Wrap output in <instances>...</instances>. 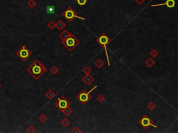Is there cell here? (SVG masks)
Instances as JSON below:
<instances>
[{"label":"cell","mask_w":178,"mask_h":133,"mask_svg":"<svg viewBox=\"0 0 178 133\" xmlns=\"http://www.w3.org/2000/svg\"><path fill=\"white\" fill-rule=\"evenodd\" d=\"M82 81L88 86H90V85L92 84V83L95 81V79L91 76L90 74H86L83 78H82Z\"/></svg>","instance_id":"30bf717a"},{"label":"cell","mask_w":178,"mask_h":133,"mask_svg":"<svg viewBox=\"0 0 178 133\" xmlns=\"http://www.w3.org/2000/svg\"><path fill=\"white\" fill-rule=\"evenodd\" d=\"M138 124L143 127L145 130H146L150 126H152L154 128H157V126L153 123V121L147 116L144 115L141 119L138 121Z\"/></svg>","instance_id":"52a82bcc"},{"label":"cell","mask_w":178,"mask_h":133,"mask_svg":"<svg viewBox=\"0 0 178 133\" xmlns=\"http://www.w3.org/2000/svg\"><path fill=\"white\" fill-rule=\"evenodd\" d=\"M26 133H37V130L36 128L33 126H30L27 130H26Z\"/></svg>","instance_id":"484cf974"},{"label":"cell","mask_w":178,"mask_h":133,"mask_svg":"<svg viewBox=\"0 0 178 133\" xmlns=\"http://www.w3.org/2000/svg\"><path fill=\"white\" fill-rule=\"evenodd\" d=\"M26 72L29 73L36 80H38L47 72V67L38 60H35L26 68Z\"/></svg>","instance_id":"6da1fadb"},{"label":"cell","mask_w":178,"mask_h":133,"mask_svg":"<svg viewBox=\"0 0 178 133\" xmlns=\"http://www.w3.org/2000/svg\"><path fill=\"white\" fill-rule=\"evenodd\" d=\"M0 87H1V84H0Z\"/></svg>","instance_id":"4dcf8cb0"},{"label":"cell","mask_w":178,"mask_h":133,"mask_svg":"<svg viewBox=\"0 0 178 133\" xmlns=\"http://www.w3.org/2000/svg\"><path fill=\"white\" fill-rule=\"evenodd\" d=\"M27 5L29 6L31 8H34L37 5V2L35 0H29L27 2Z\"/></svg>","instance_id":"ffe728a7"},{"label":"cell","mask_w":178,"mask_h":133,"mask_svg":"<svg viewBox=\"0 0 178 133\" xmlns=\"http://www.w3.org/2000/svg\"><path fill=\"white\" fill-rule=\"evenodd\" d=\"M49 71H50V73H51L52 74L56 75L57 73L59 72V68H58L56 66H52L51 67V69H50Z\"/></svg>","instance_id":"ac0fdd59"},{"label":"cell","mask_w":178,"mask_h":133,"mask_svg":"<svg viewBox=\"0 0 178 133\" xmlns=\"http://www.w3.org/2000/svg\"><path fill=\"white\" fill-rule=\"evenodd\" d=\"M62 16L69 22H71L74 18H78L79 19H82V20H85L86 19L84 18L79 17L77 14V12H75L73 9L72 8H70V7L67 8V9L62 13Z\"/></svg>","instance_id":"5b68a950"},{"label":"cell","mask_w":178,"mask_h":133,"mask_svg":"<svg viewBox=\"0 0 178 133\" xmlns=\"http://www.w3.org/2000/svg\"><path fill=\"white\" fill-rule=\"evenodd\" d=\"M166 6L169 8H172L175 6V0H166L164 3L158 4H152L151 7H156V6Z\"/></svg>","instance_id":"9c48e42d"},{"label":"cell","mask_w":178,"mask_h":133,"mask_svg":"<svg viewBox=\"0 0 178 133\" xmlns=\"http://www.w3.org/2000/svg\"><path fill=\"white\" fill-rule=\"evenodd\" d=\"M61 44L70 52L73 51L80 44V41L73 33L65 40H61Z\"/></svg>","instance_id":"7a4b0ae2"},{"label":"cell","mask_w":178,"mask_h":133,"mask_svg":"<svg viewBox=\"0 0 178 133\" xmlns=\"http://www.w3.org/2000/svg\"><path fill=\"white\" fill-rule=\"evenodd\" d=\"M156 107H157V106H156L155 103H154V102H152V101H150V103L147 104V108L150 109V110H151V111L155 109V108H156Z\"/></svg>","instance_id":"44dd1931"},{"label":"cell","mask_w":178,"mask_h":133,"mask_svg":"<svg viewBox=\"0 0 178 133\" xmlns=\"http://www.w3.org/2000/svg\"><path fill=\"white\" fill-rule=\"evenodd\" d=\"M55 93L52 91V90H48L45 93V96L47 98H48L49 100L53 99V98L55 97Z\"/></svg>","instance_id":"9a60e30c"},{"label":"cell","mask_w":178,"mask_h":133,"mask_svg":"<svg viewBox=\"0 0 178 133\" xmlns=\"http://www.w3.org/2000/svg\"><path fill=\"white\" fill-rule=\"evenodd\" d=\"M94 65H95L96 67H98V69H101L102 66H104L105 63H104V62L100 58H99V59H98V60H96L94 62Z\"/></svg>","instance_id":"2e32d148"},{"label":"cell","mask_w":178,"mask_h":133,"mask_svg":"<svg viewBox=\"0 0 178 133\" xmlns=\"http://www.w3.org/2000/svg\"><path fill=\"white\" fill-rule=\"evenodd\" d=\"M70 133H82V131L80 130L79 127H77V126H75L74 128H73V130L70 131Z\"/></svg>","instance_id":"4316f807"},{"label":"cell","mask_w":178,"mask_h":133,"mask_svg":"<svg viewBox=\"0 0 178 133\" xmlns=\"http://www.w3.org/2000/svg\"><path fill=\"white\" fill-rule=\"evenodd\" d=\"M97 85L94 86L92 88V90L87 91L86 90H82L80 91L79 93L76 96V98L79 101L80 103H81L83 105H86V103H88L89 101H91V99L92 98V96L91 95V93L94 90H95L97 88Z\"/></svg>","instance_id":"3957f363"},{"label":"cell","mask_w":178,"mask_h":133,"mask_svg":"<svg viewBox=\"0 0 178 133\" xmlns=\"http://www.w3.org/2000/svg\"><path fill=\"white\" fill-rule=\"evenodd\" d=\"M38 120L41 121L42 123H45V121H47V116L45 114H41L38 117Z\"/></svg>","instance_id":"d6986e66"},{"label":"cell","mask_w":178,"mask_h":133,"mask_svg":"<svg viewBox=\"0 0 178 133\" xmlns=\"http://www.w3.org/2000/svg\"><path fill=\"white\" fill-rule=\"evenodd\" d=\"M48 13H54V8H51V7H48Z\"/></svg>","instance_id":"f546056e"},{"label":"cell","mask_w":178,"mask_h":133,"mask_svg":"<svg viewBox=\"0 0 178 133\" xmlns=\"http://www.w3.org/2000/svg\"><path fill=\"white\" fill-rule=\"evenodd\" d=\"M97 100L98 101L99 103H102V102H103V101H105V97L103 95V94H99L98 97H97Z\"/></svg>","instance_id":"d4e9b609"},{"label":"cell","mask_w":178,"mask_h":133,"mask_svg":"<svg viewBox=\"0 0 178 133\" xmlns=\"http://www.w3.org/2000/svg\"><path fill=\"white\" fill-rule=\"evenodd\" d=\"M97 42L99 43L103 48L105 49V54H106V59H107V62H108V65L110 66V60H109V54H108V52H107V49H106V45L110 43L111 42V40L109 37L107 36V35L103 33H102L97 38L96 40Z\"/></svg>","instance_id":"277c9868"},{"label":"cell","mask_w":178,"mask_h":133,"mask_svg":"<svg viewBox=\"0 0 178 133\" xmlns=\"http://www.w3.org/2000/svg\"><path fill=\"white\" fill-rule=\"evenodd\" d=\"M61 125L63 126V127H68V126L70 124V121H69L67 118H65V119H63L62 120L61 122Z\"/></svg>","instance_id":"e0dca14e"},{"label":"cell","mask_w":178,"mask_h":133,"mask_svg":"<svg viewBox=\"0 0 178 133\" xmlns=\"http://www.w3.org/2000/svg\"><path fill=\"white\" fill-rule=\"evenodd\" d=\"M145 64L147 66V67L149 68H151L152 66H153L155 64H156V62L152 58H148L147 60L145 62Z\"/></svg>","instance_id":"5bb4252c"},{"label":"cell","mask_w":178,"mask_h":133,"mask_svg":"<svg viewBox=\"0 0 178 133\" xmlns=\"http://www.w3.org/2000/svg\"><path fill=\"white\" fill-rule=\"evenodd\" d=\"M150 55L152 57H153V58H156V57L159 55V52H158L156 49H152V50L150 51Z\"/></svg>","instance_id":"cb8c5ba5"},{"label":"cell","mask_w":178,"mask_h":133,"mask_svg":"<svg viewBox=\"0 0 178 133\" xmlns=\"http://www.w3.org/2000/svg\"><path fill=\"white\" fill-rule=\"evenodd\" d=\"M54 105L57 108L61 110L67 107L70 106L71 103L64 96H61L57 98V101L54 103Z\"/></svg>","instance_id":"ba28073f"},{"label":"cell","mask_w":178,"mask_h":133,"mask_svg":"<svg viewBox=\"0 0 178 133\" xmlns=\"http://www.w3.org/2000/svg\"><path fill=\"white\" fill-rule=\"evenodd\" d=\"M66 23H64V22L60 19L57 22V23H56V27L59 29V30H62L65 27H66Z\"/></svg>","instance_id":"7c38bea8"},{"label":"cell","mask_w":178,"mask_h":133,"mask_svg":"<svg viewBox=\"0 0 178 133\" xmlns=\"http://www.w3.org/2000/svg\"><path fill=\"white\" fill-rule=\"evenodd\" d=\"M15 54L17 55L22 60L25 62L32 55V52L29 48H26V46H22V47H21L18 51H17Z\"/></svg>","instance_id":"8992f818"},{"label":"cell","mask_w":178,"mask_h":133,"mask_svg":"<svg viewBox=\"0 0 178 133\" xmlns=\"http://www.w3.org/2000/svg\"><path fill=\"white\" fill-rule=\"evenodd\" d=\"M82 72L84 73L85 74H90L91 72H92V69L89 67L88 66H86L83 70H82Z\"/></svg>","instance_id":"603a6c76"},{"label":"cell","mask_w":178,"mask_h":133,"mask_svg":"<svg viewBox=\"0 0 178 133\" xmlns=\"http://www.w3.org/2000/svg\"><path fill=\"white\" fill-rule=\"evenodd\" d=\"M71 33H69L68 30H63L61 33L59 35V37L60 39H61V40H65V39H66L67 37H68L71 35Z\"/></svg>","instance_id":"8fae6325"},{"label":"cell","mask_w":178,"mask_h":133,"mask_svg":"<svg viewBox=\"0 0 178 133\" xmlns=\"http://www.w3.org/2000/svg\"><path fill=\"white\" fill-rule=\"evenodd\" d=\"M87 1L88 0H77V3L81 6H84L87 3Z\"/></svg>","instance_id":"83f0119b"},{"label":"cell","mask_w":178,"mask_h":133,"mask_svg":"<svg viewBox=\"0 0 178 133\" xmlns=\"http://www.w3.org/2000/svg\"><path fill=\"white\" fill-rule=\"evenodd\" d=\"M47 27L49 28V29L53 30L56 27V23L54 21H50L49 23L47 24Z\"/></svg>","instance_id":"7402d4cb"},{"label":"cell","mask_w":178,"mask_h":133,"mask_svg":"<svg viewBox=\"0 0 178 133\" xmlns=\"http://www.w3.org/2000/svg\"><path fill=\"white\" fill-rule=\"evenodd\" d=\"M145 1V0H134V1H135L138 5H141L142 4H143Z\"/></svg>","instance_id":"f1b7e54d"},{"label":"cell","mask_w":178,"mask_h":133,"mask_svg":"<svg viewBox=\"0 0 178 133\" xmlns=\"http://www.w3.org/2000/svg\"><path fill=\"white\" fill-rule=\"evenodd\" d=\"M61 111L63 112V114H64L66 116H70V115L73 112V109L70 108V106H69V107H67V108H64V109H61Z\"/></svg>","instance_id":"4fadbf2b"}]
</instances>
